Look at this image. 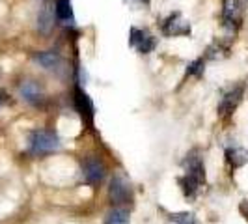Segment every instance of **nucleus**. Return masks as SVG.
Listing matches in <instances>:
<instances>
[{"label":"nucleus","instance_id":"9b49d317","mask_svg":"<svg viewBox=\"0 0 248 224\" xmlns=\"http://www.w3.org/2000/svg\"><path fill=\"white\" fill-rule=\"evenodd\" d=\"M54 15L56 19L62 23V25H75V13L73 6H71V0H56V6H54Z\"/></svg>","mask_w":248,"mask_h":224},{"label":"nucleus","instance_id":"f3484780","mask_svg":"<svg viewBox=\"0 0 248 224\" xmlns=\"http://www.w3.org/2000/svg\"><path fill=\"white\" fill-rule=\"evenodd\" d=\"M203 73V58H198V60H194V62L188 65V69H186V75H200Z\"/></svg>","mask_w":248,"mask_h":224},{"label":"nucleus","instance_id":"423d86ee","mask_svg":"<svg viewBox=\"0 0 248 224\" xmlns=\"http://www.w3.org/2000/svg\"><path fill=\"white\" fill-rule=\"evenodd\" d=\"M108 196H110V202L116 204V206H122L127 200L131 198V189H129V183L125 181L122 176H114L110 181V189H108Z\"/></svg>","mask_w":248,"mask_h":224},{"label":"nucleus","instance_id":"2eb2a0df","mask_svg":"<svg viewBox=\"0 0 248 224\" xmlns=\"http://www.w3.org/2000/svg\"><path fill=\"white\" fill-rule=\"evenodd\" d=\"M105 224H129V211L124 208H114L107 215Z\"/></svg>","mask_w":248,"mask_h":224},{"label":"nucleus","instance_id":"7ed1b4c3","mask_svg":"<svg viewBox=\"0 0 248 224\" xmlns=\"http://www.w3.org/2000/svg\"><path fill=\"white\" fill-rule=\"evenodd\" d=\"M129 45L133 49H137L140 54H148L157 47V39L146 28H135L133 26L131 32H129Z\"/></svg>","mask_w":248,"mask_h":224},{"label":"nucleus","instance_id":"f8f14e48","mask_svg":"<svg viewBox=\"0 0 248 224\" xmlns=\"http://www.w3.org/2000/svg\"><path fill=\"white\" fill-rule=\"evenodd\" d=\"M34 60H36L43 69H49V71H54L62 65V58L58 52L54 50H45V52H37L34 54Z\"/></svg>","mask_w":248,"mask_h":224},{"label":"nucleus","instance_id":"f257e3e1","mask_svg":"<svg viewBox=\"0 0 248 224\" xmlns=\"http://www.w3.org/2000/svg\"><path fill=\"white\" fill-rule=\"evenodd\" d=\"M185 176L179 179V185L181 191L186 198H194L198 194V191L202 189V185L205 183V168H203V162L196 155V151H192L190 155H186L185 162Z\"/></svg>","mask_w":248,"mask_h":224},{"label":"nucleus","instance_id":"dca6fc26","mask_svg":"<svg viewBox=\"0 0 248 224\" xmlns=\"http://www.w3.org/2000/svg\"><path fill=\"white\" fill-rule=\"evenodd\" d=\"M170 224H198L192 213H175L170 217Z\"/></svg>","mask_w":248,"mask_h":224},{"label":"nucleus","instance_id":"6e6552de","mask_svg":"<svg viewBox=\"0 0 248 224\" xmlns=\"http://www.w3.org/2000/svg\"><path fill=\"white\" fill-rule=\"evenodd\" d=\"M75 107L77 111L80 112V116L86 120L88 124L93 122V116H95V107H93V101L88 96L82 88H75Z\"/></svg>","mask_w":248,"mask_h":224},{"label":"nucleus","instance_id":"0eeeda50","mask_svg":"<svg viewBox=\"0 0 248 224\" xmlns=\"http://www.w3.org/2000/svg\"><path fill=\"white\" fill-rule=\"evenodd\" d=\"M243 94H245V86H235L232 90H228L222 96V99L218 103V114L220 116H228L237 109V105L243 99Z\"/></svg>","mask_w":248,"mask_h":224},{"label":"nucleus","instance_id":"1a4fd4ad","mask_svg":"<svg viewBox=\"0 0 248 224\" xmlns=\"http://www.w3.org/2000/svg\"><path fill=\"white\" fill-rule=\"evenodd\" d=\"M82 174H84L88 183H92V185L101 183L105 177V164L99 159L90 157V159H86V162H82Z\"/></svg>","mask_w":248,"mask_h":224},{"label":"nucleus","instance_id":"a211bd4d","mask_svg":"<svg viewBox=\"0 0 248 224\" xmlns=\"http://www.w3.org/2000/svg\"><path fill=\"white\" fill-rule=\"evenodd\" d=\"M125 2H129V4H146V6L149 4V0H125Z\"/></svg>","mask_w":248,"mask_h":224},{"label":"nucleus","instance_id":"4468645a","mask_svg":"<svg viewBox=\"0 0 248 224\" xmlns=\"http://www.w3.org/2000/svg\"><path fill=\"white\" fill-rule=\"evenodd\" d=\"M226 157H228V162L237 168V166H243L245 162H248V151L243 148H230L226 151Z\"/></svg>","mask_w":248,"mask_h":224},{"label":"nucleus","instance_id":"f03ea898","mask_svg":"<svg viewBox=\"0 0 248 224\" xmlns=\"http://www.w3.org/2000/svg\"><path fill=\"white\" fill-rule=\"evenodd\" d=\"M60 146H62L60 138H58L56 133H52V131L36 129L28 137V149L34 155H45V153H50V151H56Z\"/></svg>","mask_w":248,"mask_h":224},{"label":"nucleus","instance_id":"39448f33","mask_svg":"<svg viewBox=\"0 0 248 224\" xmlns=\"http://www.w3.org/2000/svg\"><path fill=\"white\" fill-rule=\"evenodd\" d=\"M243 19V8L239 0H224L222 4V21L224 26L230 30H237Z\"/></svg>","mask_w":248,"mask_h":224},{"label":"nucleus","instance_id":"6ab92c4d","mask_svg":"<svg viewBox=\"0 0 248 224\" xmlns=\"http://www.w3.org/2000/svg\"><path fill=\"white\" fill-rule=\"evenodd\" d=\"M6 97H8V96H6V92H2V90H0V107L6 103Z\"/></svg>","mask_w":248,"mask_h":224},{"label":"nucleus","instance_id":"9d476101","mask_svg":"<svg viewBox=\"0 0 248 224\" xmlns=\"http://www.w3.org/2000/svg\"><path fill=\"white\" fill-rule=\"evenodd\" d=\"M19 94H21V97L26 101V103H30V105H39L41 101H43V90L41 86L34 82V80H26L21 84L19 88Z\"/></svg>","mask_w":248,"mask_h":224},{"label":"nucleus","instance_id":"ddd939ff","mask_svg":"<svg viewBox=\"0 0 248 224\" xmlns=\"http://www.w3.org/2000/svg\"><path fill=\"white\" fill-rule=\"evenodd\" d=\"M37 28H39L41 34H49L50 30L54 28V12H52V8H49V6L41 8V12L37 15Z\"/></svg>","mask_w":248,"mask_h":224},{"label":"nucleus","instance_id":"20e7f679","mask_svg":"<svg viewBox=\"0 0 248 224\" xmlns=\"http://www.w3.org/2000/svg\"><path fill=\"white\" fill-rule=\"evenodd\" d=\"M162 32L166 36H190V23L186 21L181 13H172L164 23H162Z\"/></svg>","mask_w":248,"mask_h":224}]
</instances>
